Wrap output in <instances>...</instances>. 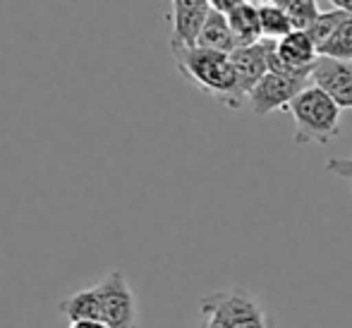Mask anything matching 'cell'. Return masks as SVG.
<instances>
[{
  "label": "cell",
  "instance_id": "1",
  "mask_svg": "<svg viewBox=\"0 0 352 328\" xmlns=\"http://www.w3.org/2000/svg\"><path fill=\"white\" fill-rule=\"evenodd\" d=\"M175 58V67L192 87L218 98L223 106L237 108L245 106V96L240 94L237 72L232 65L230 53L209 51V48H170Z\"/></svg>",
  "mask_w": 352,
  "mask_h": 328
},
{
  "label": "cell",
  "instance_id": "2",
  "mask_svg": "<svg viewBox=\"0 0 352 328\" xmlns=\"http://www.w3.org/2000/svg\"><path fill=\"white\" fill-rule=\"evenodd\" d=\"M287 113L295 120V134L292 142L297 146L305 144H329L340 134V108L324 89L309 84L305 91H300Z\"/></svg>",
  "mask_w": 352,
  "mask_h": 328
},
{
  "label": "cell",
  "instance_id": "3",
  "mask_svg": "<svg viewBox=\"0 0 352 328\" xmlns=\"http://www.w3.org/2000/svg\"><path fill=\"white\" fill-rule=\"evenodd\" d=\"M199 328H274L266 309L242 287L211 292L199 305Z\"/></svg>",
  "mask_w": 352,
  "mask_h": 328
},
{
  "label": "cell",
  "instance_id": "4",
  "mask_svg": "<svg viewBox=\"0 0 352 328\" xmlns=\"http://www.w3.org/2000/svg\"><path fill=\"white\" fill-rule=\"evenodd\" d=\"M101 321L111 328H140V302L122 271H111L96 283Z\"/></svg>",
  "mask_w": 352,
  "mask_h": 328
},
{
  "label": "cell",
  "instance_id": "5",
  "mask_svg": "<svg viewBox=\"0 0 352 328\" xmlns=\"http://www.w3.org/2000/svg\"><path fill=\"white\" fill-rule=\"evenodd\" d=\"M316 61H319V48L309 36V32L292 29L280 41H269V69L274 72H287L295 77L311 79V69H314Z\"/></svg>",
  "mask_w": 352,
  "mask_h": 328
},
{
  "label": "cell",
  "instance_id": "6",
  "mask_svg": "<svg viewBox=\"0 0 352 328\" xmlns=\"http://www.w3.org/2000/svg\"><path fill=\"white\" fill-rule=\"evenodd\" d=\"M311 84V79L307 77H295L287 72H269L259 79L254 89H252L247 106L256 113V116H269L274 111H287V106L292 103V98L300 91H305Z\"/></svg>",
  "mask_w": 352,
  "mask_h": 328
},
{
  "label": "cell",
  "instance_id": "7",
  "mask_svg": "<svg viewBox=\"0 0 352 328\" xmlns=\"http://www.w3.org/2000/svg\"><path fill=\"white\" fill-rule=\"evenodd\" d=\"M311 79L319 89H324L340 111H350L352 108V63L333 61V58L319 56L314 69H311Z\"/></svg>",
  "mask_w": 352,
  "mask_h": 328
},
{
  "label": "cell",
  "instance_id": "8",
  "mask_svg": "<svg viewBox=\"0 0 352 328\" xmlns=\"http://www.w3.org/2000/svg\"><path fill=\"white\" fill-rule=\"evenodd\" d=\"M232 65L237 72V84L245 101L250 98L252 89L259 84V79L269 72V41H259L254 46H237L230 53Z\"/></svg>",
  "mask_w": 352,
  "mask_h": 328
},
{
  "label": "cell",
  "instance_id": "9",
  "mask_svg": "<svg viewBox=\"0 0 352 328\" xmlns=\"http://www.w3.org/2000/svg\"><path fill=\"white\" fill-rule=\"evenodd\" d=\"M228 14V22L235 34L237 46H254V43L264 41V34H261V12L254 3L245 0V3L235 5Z\"/></svg>",
  "mask_w": 352,
  "mask_h": 328
},
{
  "label": "cell",
  "instance_id": "10",
  "mask_svg": "<svg viewBox=\"0 0 352 328\" xmlns=\"http://www.w3.org/2000/svg\"><path fill=\"white\" fill-rule=\"evenodd\" d=\"M199 48H209V51H221V53H232L237 48L235 34H232V27L228 22V14L221 12V10L211 8L209 17H206L204 27H201L199 41H197Z\"/></svg>",
  "mask_w": 352,
  "mask_h": 328
},
{
  "label": "cell",
  "instance_id": "11",
  "mask_svg": "<svg viewBox=\"0 0 352 328\" xmlns=\"http://www.w3.org/2000/svg\"><path fill=\"white\" fill-rule=\"evenodd\" d=\"M58 311L63 316H67L70 321H87V319H98L101 321V311H98V295L96 287H82L74 290L72 295L63 297L58 302Z\"/></svg>",
  "mask_w": 352,
  "mask_h": 328
},
{
  "label": "cell",
  "instance_id": "12",
  "mask_svg": "<svg viewBox=\"0 0 352 328\" xmlns=\"http://www.w3.org/2000/svg\"><path fill=\"white\" fill-rule=\"evenodd\" d=\"M261 12V34L269 41H280L283 36L292 32V22L287 17V12L280 8V5H266V8H259Z\"/></svg>",
  "mask_w": 352,
  "mask_h": 328
},
{
  "label": "cell",
  "instance_id": "13",
  "mask_svg": "<svg viewBox=\"0 0 352 328\" xmlns=\"http://www.w3.org/2000/svg\"><path fill=\"white\" fill-rule=\"evenodd\" d=\"M319 56L352 63V14L336 29V34L319 48Z\"/></svg>",
  "mask_w": 352,
  "mask_h": 328
},
{
  "label": "cell",
  "instance_id": "14",
  "mask_svg": "<svg viewBox=\"0 0 352 328\" xmlns=\"http://www.w3.org/2000/svg\"><path fill=\"white\" fill-rule=\"evenodd\" d=\"M350 14L343 12V10H331V12H319V17L314 19V24H311L307 32H309V36L314 39L316 48H321L326 41H329L331 36L336 34V29L340 27V24L348 19Z\"/></svg>",
  "mask_w": 352,
  "mask_h": 328
},
{
  "label": "cell",
  "instance_id": "15",
  "mask_svg": "<svg viewBox=\"0 0 352 328\" xmlns=\"http://www.w3.org/2000/svg\"><path fill=\"white\" fill-rule=\"evenodd\" d=\"M280 8L290 17L292 29H302V32H307L314 24V19L319 17L316 0H280Z\"/></svg>",
  "mask_w": 352,
  "mask_h": 328
},
{
  "label": "cell",
  "instance_id": "16",
  "mask_svg": "<svg viewBox=\"0 0 352 328\" xmlns=\"http://www.w3.org/2000/svg\"><path fill=\"white\" fill-rule=\"evenodd\" d=\"M326 171L352 182V158H329L326 161Z\"/></svg>",
  "mask_w": 352,
  "mask_h": 328
},
{
  "label": "cell",
  "instance_id": "17",
  "mask_svg": "<svg viewBox=\"0 0 352 328\" xmlns=\"http://www.w3.org/2000/svg\"><path fill=\"white\" fill-rule=\"evenodd\" d=\"M67 328H111V326L103 324V321H98V319H87V321H70Z\"/></svg>",
  "mask_w": 352,
  "mask_h": 328
},
{
  "label": "cell",
  "instance_id": "18",
  "mask_svg": "<svg viewBox=\"0 0 352 328\" xmlns=\"http://www.w3.org/2000/svg\"><path fill=\"white\" fill-rule=\"evenodd\" d=\"M336 10H343V12L352 14V0H329Z\"/></svg>",
  "mask_w": 352,
  "mask_h": 328
},
{
  "label": "cell",
  "instance_id": "19",
  "mask_svg": "<svg viewBox=\"0 0 352 328\" xmlns=\"http://www.w3.org/2000/svg\"><path fill=\"white\" fill-rule=\"evenodd\" d=\"M256 8H266V5H280V0H250Z\"/></svg>",
  "mask_w": 352,
  "mask_h": 328
}]
</instances>
